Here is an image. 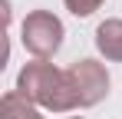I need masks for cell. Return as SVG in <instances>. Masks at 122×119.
<instances>
[{"mask_svg":"<svg viewBox=\"0 0 122 119\" xmlns=\"http://www.w3.org/2000/svg\"><path fill=\"white\" fill-rule=\"evenodd\" d=\"M17 93L23 99H30L33 106L43 109H53V113H69L76 109V93H73V83L66 70H56L53 63L36 60V63H26L17 76Z\"/></svg>","mask_w":122,"mask_h":119,"instance_id":"obj_1","label":"cell"},{"mask_svg":"<svg viewBox=\"0 0 122 119\" xmlns=\"http://www.w3.org/2000/svg\"><path fill=\"white\" fill-rule=\"evenodd\" d=\"M20 40H23V46H26V53H33L36 60H50L63 46V23L50 10H33V13H26V20H23Z\"/></svg>","mask_w":122,"mask_h":119,"instance_id":"obj_2","label":"cell"},{"mask_svg":"<svg viewBox=\"0 0 122 119\" xmlns=\"http://www.w3.org/2000/svg\"><path fill=\"white\" fill-rule=\"evenodd\" d=\"M66 73H69V83H73V93H76V103L79 106H96V103H102V99L109 96V73H106L102 63L79 60Z\"/></svg>","mask_w":122,"mask_h":119,"instance_id":"obj_3","label":"cell"},{"mask_svg":"<svg viewBox=\"0 0 122 119\" xmlns=\"http://www.w3.org/2000/svg\"><path fill=\"white\" fill-rule=\"evenodd\" d=\"M96 46L106 60L122 63V20H102L96 27Z\"/></svg>","mask_w":122,"mask_h":119,"instance_id":"obj_4","label":"cell"},{"mask_svg":"<svg viewBox=\"0 0 122 119\" xmlns=\"http://www.w3.org/2000/svg\"><path fill=\"white\" fill-rule=\"evenodd\" d=\"M0 119H43V116L30 99H23L13 89V93H3V99H0Z\"/></svg>","mask_w":122,"mask_h":119,"instance_id":"obj_5","label":"cell"},{"mask_svg":"<svg viewBox=\"0 0 122 119\" xmlns=\"http://www.w3.org/2000/svg\"><path fill=\"white\" fill-rule=\"evenodd\" d=\"M63 3H66V10L76 13V17H89V13H96L102 7V0H63Z\"/></svg>","mask_w":122,"mask_h":119,"instance_id":"obj_6","label":"cell"},{"mask_svg":"<svg viewBox=\"0 0 122 119\" xmlns=\"http://www.w3.org/2000/svg\"><path fill=\"white\" fill-rule=\"evenodd\" d=\"M69 119H82V116H69Z\"/></svg>","mask_w":122,"mask_h":119,"instance_id":"obj_7","label":"cell"}]
</instances>
